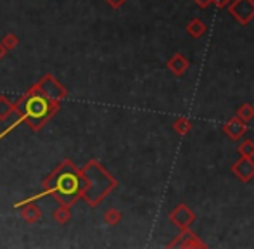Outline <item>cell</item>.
Wrapping results in <instances>:
<instances>
[{
	"label": "cell",
	"mask_w": 254,
	"mask_h": 249,
	"mask_svg": "<svg viewBox=\"0 0 254 249\" xmlns=\"http://www.w3.org/2000/svg\"><path fill=\"white\" fill-rule=\"evenodd\" d=\"M24 113L26 116L31 120L33 123H38L47 116L49 113V104H47V99L44 97H31L30 101L26 102L24 106Z\"/></svg>",
	"instance_id": "1"
},
{
	"label": "cell",
	"mask_w": 254,
	"mask_h": 249,
	"mask_svg": "<svg viewBox=\"0 0 254 249\" xmlns=\"http://www.w3.org/2000/svg\"><path fill=\"white\" fill-rule=\"evenodd\" d=\"M57 190L63 195H66V197H73V195H76L78 190H80V180L71 172L61 173V175L57 177Z\"/></svg>",
	"instance_id": "2"
},
{
	"label": "cell",
	"mask_w": 254,
	"mask_h": 249,
	"mask_svg": "<svg viewBox=\"0 0 254 249\" xmlns=\"http://www.w3.org/2000/svg\"><path fill=\"white\" fill-rule=\"evenodd\" d=\"M234 16L237 17L241 23H248L254 16V2L253 0H237L234 5L230 7Z\"/></svg>",
	"instance_id": "3"
},
{
	"label": "cell",
	"mask_w": 254,
	"mask_h": 249,
	"mask_svg": "<svg viewBox=\"0 0 254 249\" xmlns=\"http://www.w3.org/2000/svg\"><path fill=\"white\" fill-rule=\"evenodd\" d=\"M234 170L239 173V175L242 177L244 180H248L249 177H253L254 175V165L249 159H242L241 163H237V165L234 166Z\"/></svg>",
	"instance_id": "4"
},
{
	"label": "cell",
	"mask_w": 254,
	"mask_h": 249,
	"mask_svg": "<svg viewBox=\"0 0 254 249\" xmlns=\"http://www.w3.org/2000/svg\"><path fill=\"white\" fill-rule=\"evenodd\" d=\"M173 220H177L178 225L187 227V225H190V222L194 220V215H192V213L189 211L185 206H182V208H178V211L173 215Z\"/></svg>",
	"instance_id": "5"
},
{
	"label": "cell",
	"mask_w": 254,
	"mask_h": 249,
	"mask_svg": "<svg viewBox=\"0 0 254 249\" xmlns=\"http://www.w3.org/2000/svg\"><path fill=\"white\" fill-rule=\"evenodd\" d=\"M227 130H234V137H237L239 133H242V131H246V126H239L237 123H232L227 126Z\"/></svg>",
	"instance_id": "6"
},
{
	"label": "cell",
	"mask_w": 254,
	"mask_h": 249,
	"mask_svg": "<svg viewBox=\"0 0 254 249\" xmlns=\"http://www.w3.org/2000/svg\"><path fill=\"white\" fill-rule=\"evenodd\" d=\"M214 2H216V3H218V5H225V3H227V2H228V0H214Z\"/></svg>",
	"instance_id": "7"
}]
</instances>
